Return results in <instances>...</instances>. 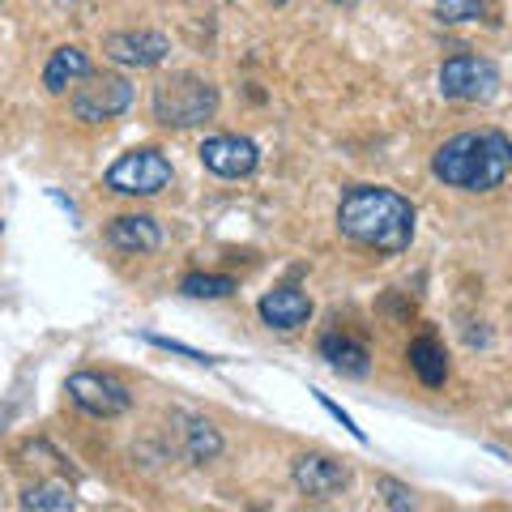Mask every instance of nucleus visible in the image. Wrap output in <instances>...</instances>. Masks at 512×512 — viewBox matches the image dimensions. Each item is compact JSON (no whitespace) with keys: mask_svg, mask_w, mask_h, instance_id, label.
<instances>
[{"mask_svg":"<svg viewBox=\"0 0 512 512\" xmlns=\"http://www.w3.org/2000/svg\"><path fill=\"white\" fill-rule=\"evenodd\" d=\"M414 201L384 184H350L338 201V231L376 256H402L414 244Z\"/></svg>","mask_w":512,"mask_h":512,"instance_id":"nucleus-1","label":"nucleus"},{"mask_svg":"<svg viewBox=\"0 0 512 512\" xmlns=\"http://www.w3.org/2000/svg\"><path fill=\"white\" fill-rule=\"evenodd\" d=\"M431 175L457 192H495L512 175V137L500 128H466L431 154Z\"/></svg>","mask_w":512,"mask_h":512,"instance_id":"nucleus-2","label":"nucleus"},{"mask_svg":"<svg viewBox=\"0 0 512 512\" xmlns=\"http://www.w3.org/2000/svg\"><path fill=\"white\" fill-rule=\"evenodd\" d=\"M218 103V86L201 73H171L150 94V111L163 128H197L218 116Z\"/></svg>","mask_w":512,"mask_h":512,"instance_id":"nucleus-3","label":"nucleus"},{"mask_svg":"<svg viewBox=\"0 0 512 512\" xmlns=\"http://www.w3.org/2000/svg\"><path fill=\"white\" fill-rule=\"evenodd\" d=\"M171 158L154 146H141V150H128L120 154L116 163L107 167L103 184L120 197H158L163 188H171Z\"/></svg>","mask_w":512,"mask_h":512,"instance_id":"nucleus-4","label":"nucleus"},{"mask_svg":"<svg viewBox=\"0 0 512 512\" xmlns=\"http://www.w3.org/2000/svg\"><path fill=\"white\" fill-rule=\"evenodd\" d=\"M133 99H137V90H133L128 77H120V73H90V77H82V82L73 86L69 107H73V116L82 124H107V120L124 116V111L133 107Z\"/></svg>","mask_w":512,"mask_h":512,"instance_id":"nucleus-5","label":"nucleus"},{"mask_svg":"<svg viewBox=\"0 0 512 512\" xmlns=\"http://www.w3.org/2000/svg\"><path fill=\"white\" fill-rule=\"evenodd\" d=\"M440 82V94L453 103H491L495 94H500V69H495V60L487 56H448L436 73Z\"/></svg>","mask_w":512,"mask_h":512,"instance_id":"nucleus-6","label":"nucleus"},{"mask_svg":"<svg viewBox=\"0 0 512 512\" xmlns=\"http://www.w3.org/2000/svg\"><path fill=\"white\" fill-rule=\"evenodd\" d=\"M64 393H69V402L77 410L94 414V419H120L133 406V393L124 389L116 376H103V372H73L69 384H64Z\"/></svg>","mask_w":512,"mask_h":512,"instance_id":"nucleus-7","label":"nucleus"},{"mask_svg":"<svg viewBox=\"0 0 512 512\" xmlns=\"http://www.w3.org/2000/svg\"><path fill=\"white\" fill-rule=\"evenodd\" d=\"M291 483L299 495L325 504V500H338V495L350 487V466L338 457H325V453H299L291 461Z\"/></svg>","mask_w":512,"mask_h":512,"instance_id":"nucleus-8","label":"nucleus"},{"mask_svg":"<svg viewBox=\"0 0 512 512\" xmlns=\"http://www.w3.org/2000/svg\"><path fill=\"white\" fill-rule=\"evenodd\" d=\"M197 154H201V167L222 175V180H248V175L261 167V150H256V141L235 137V133L205 137Z\"/></svg>","mask_w":512,"mask_h":512,"instance_id":"nucleus-9","label":"nucleus"},{"mask_svg":"<svg viewBox=\"0 0 512 512\" xmlns=\"http://www.w3.org/2000/svg\"><path fill=\"white\" fill-rule=\"evenodd\" d=\"M103 56L120 69H158L171 56V43L158 30H111L103 39Z\"/></svg>","mask_w":512,"mask_h":512,"instance_id":"nucleus-10","label":"nucleus"},{"mask_svg":"<svg viewBox=\"0 0 512 512\" xmlns=\"http://www.w3.org/2000/svg\"><path fill=\"white\" fill-rule=\"evenodd\" d=\"M256 316H261L269 329H278V333H295V329H303L312 320V299H308V291H299V286L286 282V286H274V291L261 295Z\"/></svg>","mask_w":512,"mask_h":512,"instance_id":"nucleus-11","label":"nucleus"},{"mask_svg":"<svg viewBox=\"0 0 512 512\" xmlns=\"http://www.w3.org/2000/svg\"><path fill=\"white\" fill-rule=\"evenodd\" d=\"M107 244L124 256H150L163 248V227L150 214H120L107 222Z\"/></svg>","mask_w":512,"mask_h":512,"instance_id":"nucleus-12","label":"nucleus"},{"mask_svg":"<svg viewBox=\"0 0 512 512\" xmlns=\"http://www.w3.org/2000/svg\"><path fill=\"white\" fill-rule=\"evenodd\" d=\"M90 73H94V64H90L86 47L64 43V47H56V52L47 56V64H43V90H47V94H64V90L77 86V82H82V77H90Z\"/></svg>","mask_w":512,"mask_h":512,"instance_id":"nucleus-13","label":"nucleus"},{"mask_svg":"<svg viewBox=\"0 0 512 512\" xmlns=\"http://www.w3.org/2000/svg\"><path fill=\"white\" fill-rule=\"evenodd\" d=\"M316 350H320V359H325L338 376H367V367H372V355H367V346L355 342V338H350V333H342V329L320 333Z\"/></svg>","mask_w":512,"mask_h":512,"instance_id":"nucleus-14","label":"nucleus"},{"mask_svg":"<svg viewBox=\"0 0 512 512\" xmlns=\"http://www.w3.org/2000/svg\"><path fill=\"white\" fill-rule=\"evenodd\" d=\"M406 359H410V372L419 376L427 389H444V380H448V355H444V346L431 338V333H423V338L410 342Z\"/></svg>","mask_w":512,"mask_h":512,"instance_id":"nucleus-15","label":"nucleus"},{"mask_svg":"<svg viewBox=\"0 0 512 512\" xmlns=\"http://www.w3.org/2000/svg\"><path fill=\"white\" fill-rule=\"evenodd\" d=\"M180 448H184V457L192 461V466H210V461L222 453V436H218V427L210 419H184L180 427Z\"/></svg>","mask_w":512,"mask_h":512,"instance_id":"nucleus-16","label":"nucleus"},{"mask_svg":"<svg viewBox=\"0 0 512 512\" xmlns=\"http://www.w3.org/2000/svg\"><path fill=\"white\" fill-rule=\"evenodd\" d=\"M436 22L466 26V22H495L491 0H436Z\"/></svg>","mask_w":512,"mask_h":512,"instance_id":"nucleus-17","label":"nucleus"},{"mask_svg":"<svg viewBox=\"0 0 512 512\" xmlns=\"http://www.w3.org/2000/svg\"><path fill=\"white\" fill-rule=\"evenodd\" d=\"M235 291H239V282L227 274H188L180 282V295H188V299H227Z\"/></svg>","mask_w":512,"mask_h":512,"instance_id":"nucleus-18","label":"nucleus"},{"mask_svg":"<svg viewBox=\"0 0 512 512\" xmlns=\"http://www.w3.org/2000/svg\"><path fill=\"white\" fill-rule=\"evenodd\" d=\"M18 504H22V508H39V512H69L77 500L69 495V487H60V483H39V487H26Z\"/></svg>","mask_w":512,"mask_h":512,"instance_id":"nucleus-19","label":"nucleus"},{"mask_svg":"<svg viewBox=\"0 0 512 512\" xmlns=\"http://www.w3.org/2000/svg\"><path fill=\"white\" fill-rule=\"evenodd\" d=\"M376 491L384 495V504L397 508V512L414 508V491H410L406 483H397V478H376Z\"/></svg>","mask_w":512,"mask_h":512,"instance_id":"nucleus-20","label":"nucleus"},{"mask_svg":"<svg viewBox=\"0 0 512 512\" xmlns=\"http://www.w3.org/2000/svg\"><path fill=\"white\" fill-rule=\"evenodd\" d=\"M146 342H150V346H158V350H171V355H184V359H192V363H222L218 355H205V350H192V346L175 342V338H158V333H146Z\"/></svg>","mask_w":512,"mask_h":512,"instance_id":"nucleus-21","label":"nucleus"},{"mask_svg":"<svg viewBox=\"0 0 512 512\" xmlns=\"http://www.w3.org/2000/svg\"><path fill=\"white\" fill-rule=\"evenodd\" d=\"M316 402H320V406H325V410L333 414V419H338V423H342V427H346V431H350V436H355L359 444L367 440V436H363V427H355V419H350V414H346L342 406H333V402H329V397H325V393H316Z\"/></svg>","mask_w":512,"mask_h":512,"instance_id":"nucleus-22","label":"nucleus"},{"mask_svg":"<svg viewBox=\"0 0 512 512\" xmlns=\"http://www.w3.org/2000/svg\"><path fill=\"white\" fill-rule=\"evenodd\" d=\"M333 5H342V9H355V5H363V0H333Z\"/></svg>","mask_w":512,"mask_h":512,"instance_id":"nucleus-23","label":"nucleus"},{"mask_svg":"<svg viewBox=\"0 0 512 512\" xmlns=\"http://www.w3.org/2000/svg\"><path fill=\"white\" fill-rule=\"evenodd\" d=\"M269 5H286V0H269Z\"/></svg>","mask_w":512,"mask_h":512,"instance_id":"nucleus-24","label":"nucleus"}]
</instances>
